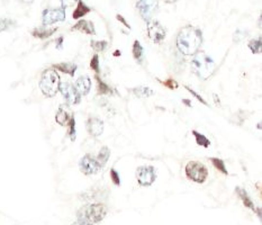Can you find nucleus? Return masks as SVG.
Wrapping results in <instances>:
<instances>
[{"label": "nucleus", "instance_id": "7ed1b4c3", "mask_svg": "<svg viewBox=\"0 0 262 225\" xmlns=\"http://www.w3.org/2000/svg\"><path fill=\"white\" fill-rule=\"evenodd\" d=\"M61 79L57 70L53 68L44 70L40 80V89L47 98H52L58 94L60 88Z\"/></svg>", "mask_w": 262, "mask_h": 225}, {"label": "nucleus", "instance_id": "f8f14e48", "mask_svg": "<svg viewBox=\"0 0 262 225\" xmlns=\"http://www.w3.org/2000/svg\"><path fill=\"white\" fill-rule=\"evenodd\" d=\"M86 127L92 138H98L104 132V122L98 117H89L86 122Z\"/></svg>", "mask_w": 262, "mask_h": 225}, {"label": "nucleus", "instance_id": "f03ea898", "mask_svg": "<svg viewBox=\"0 0 262 225\" xmlns=\"http://www.w3.org/2000/svg\"><path fill=\"white\" fill-rule=\"evenodd\" d=\"M216 65L215 62L209 55L205 52H198L193 55V60H191V70L201 80H207L214 75Z\"/></svg>", "mask_w": 262, "mask_h": 225}, {"label": "nucleus", "instance_id": "a19ab883", "mask_svg": "<svg viewBox=\"0 0 262 225\" xmlns=\"http://www.w3.org/2000/svg\"><path fill=\"white\" fill-rule=\"evenodd\" d=\"M121 53L120 52V51H116V52L115 53H114V55H115V57H118V55H121Z\"/></svg>", "mask_w": 262, "mask_h": 225}, {"label": "nucleus", "instance_id": "c9c22d12", "mask_svg": "<svg viewBox=\"0 0 262 225\" xmlns=\"http://www.w3.org/2000/svg\"><path fill=\"white\" fill-rule=\"evenodd\" d=\"M71 225H92V224H91V223L86 222V221H81V220H79V221H77V222L72 223Z\"/></svg>", "mask_w": 262, "mask_h": 225}, {"label": "nucleus", "instance_id": "9d476101", "mask_svg": "<svg viewBox=\"0 0 262 225\" xmlns=\"http://www.w3.org/2000/svg\"><path fill=\"white\" fill-rule=\"evenodd\" d=\"M65 20V8H47L42 14V21L44 26H49Z\"/></svg>", "mask_w": 262, "mask_h": 225}, {"label": "nucleus", "instance_id": "7c9ffc66", "mask_svg": "<svg viewBox=\"0 0 262 225\" xmlns=\"http://www.w3.org/2000/svg\"><path fill=\"white\" fill-rule=\"evenodd\" d=\"M90 69L92 70V71H95L96 73L101 72V64H99V57L98 54H95L94 57L91 58V61H90Z\"/></svg>", "mask_w": 262, "mask_h": 225}, {"label": "nucleus", "instance_id": "79ce46f5", "mask_svg": "<svg viewBox=\"0 0 262 225\" xmlns=\"http://www.w3.org/2000/svg\"><path fill=\"white\" fill-rule=\"evenodd\" d=\"M259 26H260V27H261V17H260V18H259Z\"/></svg>", "mask_w": 262, "mask_h": 225}, {"label": "nucleus", "instance_id": "4468645a", "mask_svg": "<svg viewBox=\"0 0 262 225\" xmlns=\"http://www.w3.org/2000/svg\"><path fill=\"white\" fill-rule=\"evenodd\" d=\"M73 115H71V113H70L69 108L64 105H61L59 107L57 115H55V121H57V123L59 125H61V126H68L70 120H71V117Z\"/></svg>", "mask_w": 262, "mask_h": 225}, {"label": "nucleus", "instance_id": "a211bd4d", "mask_svg": "<svg viewBox=\"0 0 262 225\" xmlns=\"http://www.w3.org/2000/svg\"><path fill=\"white\" fill-rule=\"evenodd\" d=\"M235 191H236V194H238V196L241 198L243 205H244L246 208H250V209H252V211L256 212V207H254V204H253L252 199L250 198L249 194L246 193V190L244 189V188L236 187Z\"/></svg>", "mask_w": 262, "mask_h": 225}, {"label": "nucleus", "instance_id": "412c9836", "mask_svg": "<svg viewBox=\"0 0 262 225\" xmlns=\"http://www.w3.org/2000/svg\"><path fill=\"white\" fill-rule=\"evenodd\" d=\"M95 79H96V82H97V91L99 95H108V96H112L113 94H115L116 91L113 89L112 87L108 86L105 81H102V79H101V77H99L98 75L95 76Z\"/></svg>", "mask_w": 262, "mask_h": 225}, {"label": "nucleus", "instance_id": "0eeeda50", "mask_svg": "<svg viewBox=\"0 0 262 225\" xmlns=\"http://www.w3.org/2000/svg\"><path fill=\"white\" fill-rule=\"evenodd\" d=\"M136 180L142 187H149L157 180V171L153 165H142L136 169Z\"/></svg>", "mask_w": 262, "mask_h": 225}, {"label": "nucleus", "instance_id": "2eb2a0df", "mask_svg": "<svg viewBox=\"0 0 262 225\" xmlns=\"http://www.w3.org/2000/svg\"><path fill=\"white\" fill-rule=\"evenodd\" d=\"M71 31H78L88 35H96L95 25L90 20H79L76 25H73Z\"/></svg>", "mask_w": 262, "mask_h": 225}, {"label": "nucleus", "instance_id": "2f4dec72", "mask_svg": "<svg viewBox=\"0 0 262 225\" xmlns=\"http://www.w3.org/2000/svg\"><path fill=\"white\" fill-rule=\"evenodd\" d=\"M184 89H186V90H188V91H189V93H190L191 95H193V96H194V97H195V98H196V99H197V101H198L199 102H202V105H205V106H208V104H207V102H206V101H205V99H204V98H202L201 95H199V94H197V93H196V91H195V90H193V89H191V88H189V87H188V86H184Z\"/></svg>", "mask_w": 262, "mask_h": 225}, {"label": "nucleus", "instance_id": "6e6552de", "mask_svg": "<svg viewBox=\"0 0 262 225\" xmlns=\"http://www.w3.org/2000/svg\"><path fill=\"white\" fill-rule=\"evenodd\" d=\"M146 31L149 39L156 44H160L163 42L165 36H167V29L162 26V24L158 20L147 21Z\"/></svg>", "mask_w": 262, "mask_h": 225}, {"label": "nucleus", "instance_id": "aec40b11", "mask_svg": "<svg viewBox=\"0 0 262 225\" xmlns=\"http://www.w3.org/2000/svg\"><path fill=\"white\" fill-rule=\"evenodd\" d=\"M90 12H91L90 7H88L82 0H78L75 12L72 14V18L73 20H80L81 17L86 16V15L89 14Z\"/></svg>", "mask_w": 262, "mask_h": 225}, {"label": "nucleus", "instance_id": "4c0bfd02", "mask_svg": "<svg viewBox=\"0 0 262 225\" xmlns=\"http://www.w3.org/2000/svg\"><path fill=\"white\" fill-rule=\"evenodd\" d=\"M20 1L23 3H26V5H29V3H32L34 0H20Z\"/></svg>", "mask_w": 262, "mask_h": 225}, {"label": "nucleus", "instance_id": "39448f33", "mask_svg": "<svg viewBox=\"0 0 262 225\" xmlns=\"http://www.w3.org/2000/svg\"><path fill=\"white\" fill-rule=\"evenodd\" d=\"M184 173L188 179L196 184H204L208 177L207 168L205 167V164L198 161L188 162L184 167Z\"/></svg>", "mask_w": 262, "mask_h": 225}, {"label": "nucleus", "instance_id": "f704fd0d", "mask_svg": "<svg viewBox=\"0 0 262 225\" xmlns=\"http://www.w3.org/2000/svg\"><path fill=\"white\" fill-rule=\"evenodd\" d=\"M60 1L62 3V7H63V8H66V7L75 5L76 2H78V0H60Z\"/></svg>", "mask_w": 262, "mask_h": 225}, {"label": "nucleus", "instance_id": "c756f323", "mask_svg": "<svg viewBox=\"0 0 262 225\" xmlns=\"http://www.w3.org/2000/svg\"><path fill=\"white\" fill-rule=\"evenodd\" d=\"M158 81L161 84H163L164 87H167V88H169V89H171V90L178 89V88H179L178 82H177V81L175 79H172V78H169V79L164 80V81H162V80H158Z\"/></svg>", "mask_w": 262, "mask_h": 225}, {"label": "nucleus", "instance_id": "9b49d317", "mask_svg": "<svg viewBox=\"0 0 262 225\" xmlns=\"http://www.w3.org/2000/svg\"><path fill=\"white\" fill-rule=\"evenodd\" d=\"M59 91L63 96V98L65 99V102H68L69 105H78L81 102V96L79 95L78 91L73 86L72 83L70 82H62L60 83V88H59Z\"/></svg>", "mask_w": 262, "mask_h": 225}, {"label": "nucleus", "instance_id": "393cba45", "mask_svg": "<svg viewBox=\"0 0 262 225\" xmlns=\"http://www.w3.org/2000/svg\"><path fill=\"white\" fill-rule=\"evenodd\" d=\"M109 157H110V150L108 146H102L101 151H99L98 156L96 159L98 160L99 164H101V167H104V165L107 164V161L109 160Z\"/></svg>", "mask_w": 262, "mask_h": 225}, {"label": "nucleus", "instance_id": "58836bf2", "mask_svg": "<svg viewBox=\"0 0 262 225\" xmlns=\"http://www.w3.org/2000/svg\"><path fill=\"white\" fill-rule=\"evenodd\" d=\"M182 102H184V104H186L188 107H191V102L188 101V99H183Z\"/></svg>", "mask_w": 262, "mask_h": 225}, {"label": "nucleus", "instance_id": "5701e85b", "mask_svg": "<svg viewBox=\"0 0 262 225\" xmlns=\"http://www.w3.org/2000/svg\"><path fill=\"white\" fill-rule=\"evenodd\" d=\"M191 133H193V135L195 138V141H196V143L199 146L205 147V149H207V147L210 146V141L207 138H206L204 134H202V133L197 132L196 130H193V131H191Z\"/></svg>", "mask_w": 262, "mask_h": 225}, {"label": "nucleus", "instance_id": "b1692460", "mask_svg": "<svg viewBox=\"0 0 262 225\" xmlns=\"http://www.w3.org/2000/svg\"><path fill=\"white\" fill-rule=\"evenodd\" d=\"M209 161L212 162L213 167L215 168L216 170H219L220 172H222L223 175H225V176L228 175V171L226 169V165H225L224 160L220 159V158H209Z\"/></svg>", "mask_w": 262, "mask_h": 225}, {"label": "nucleus", "instance_id": "f3484780", "mask_svg": "<svg viewBox=\"0 0 262 225\" xmlns=\"http://www.w3.org/2000/svg\"><path fill=\"white\" fill-rule=\"evenodd\" d=\"M58 31V28H46L45 26L43 27H39V28H34L32 31V35L34 36L36 39L40 40H46L52 36L55 32Z\"/></svg>", "mask_w": 262, "mask_h": 225}, {"label": "nucleus", "instance_id": "ea45409f", "mask_svg": "<svg viewBox=\"0 0 262 225\" xmlns=\"http://www.w3.org/2000/svg\"><path fill=\"white\" fill-rule=\"evenodd\" d=\"M164 2H167V3H175L177 2V0H163Z\"/></svg>", "mask_w": 262, "mask_h": 225}, {"label": "nucleus", "instance_id": "cd10ccee", "mask_svg": "<svg viewBox=\"0 0 262 225\" xmlns=\"http://www.w3.org/2000/svg\"><path fill=\"white\" fill-rule=\"evenodd\" d=\"M69 131H68V135L70 136V139H71V141H75L76 136H77V132H76V120L75 116L71 117V120H70L69 124H68Z\"/></svg>", "mask_w": 262, "mask_h": 225}, {"label": "nucleus", "instance_id": "dca6fc26", "mask_svg": "<svg viewBox=\"0 0 262 225\" xmlns=\"http://www.w3.org/2000/svg\"><path fill=\"white\" fill-rule=\"evenodd\" d=\"M52 68L54 70H58V71H61L65 73V75H69L71 77H75L77 69H78V66L75 63H69V62H62V63H57L53 64Z\"/></svg>", "mask_w": 262, "mask_h": 225}, {"label": "nucleus", "instance_id": "6ab92c4d", "mask_svg": "<svg viewBox=\"0 0 262 225\" xmlns=\"http://www.w3.org/2000/svg\"><path fill=\"white\" fill-rule=\"evenodd\" d=\"M132 53L133 58L135 59V61L138 62L139 64H142L143 61H144V49H143L142 44L140 43L138 40H135L134 43H133Z\"/></svg>", "mask_w": 262, "mask_h": 225}, {"label": "nucleus", "instance_id": "ddd939ff", "mask_svg": "<svg viewBox=\"0 0 262 225\" xmlns=\"http://www.w3.org/2000/svg\"><path fill=\"white\" fill-rule=\"evenodd\" d=\"M73 86H75V88L80 96H86L89 94V91L91 89V80L89 77H87V76L79 77Z\"/></svg>", "mask_w": 262, "mask_h": 225}, {"label": "nucleus", "instance_id": "4be33fe9", "mask_svg": "<svg viewBox=\"0 0 262 225\" xmlns=\"http://www.w3.org/2000/svg\"><path fill=\"white\" fill-rule=\"evenodd\" d=\"M131 91H132V94L138 98H147L154 95V91L151 89V88L145 87V86H139V87L132 88Z\"/></svg>", "mask_w": 262, "mask_h": 225}, {"label": "nucleus", "instance_id": "e433bc0d", "mask_svg": "<svg viewBox=\"0 0 262 225\" xmlns=\"http://www.w3.org/2000/svg\"><path fill=\"white\" fill-rule=\"evenodd\" d=\"M62 43H63V36H61V38H59L57 40V47H58V49H61Z\"/></svg>", "mask_w": 262, "mask_h": 225}, {"label": "nucleus", "instance_id": "72a5a7b5", "mask_svg": "<svg viewBox=\"0 0 262 225\" xmlns=\"http://www.w3.org/2000/svg\"><path fill=\"white\" fill-rule=\"evenodd\" d=\"M116 20H117L118 21H121V24H123L125 27H126V28H128V29H131V26H130V24H128V23H127V21H126V20H125V18H124L123 16H121V15H120V14H118V15H116Z\"/></svg>", "mask_w": 262, "mask_h": 225}, {"label": "nucleus", "instance_id": "20e7f679", "mask_svg": "<svg viewBox=\"0 0 262 225\" xmlns=\"http://www.w3.org/2000/svg\"><path fill=\"white\" fill-rule=\"evenodd\" d=\"M106 205L102 203H92V204L86 205L79 209L77 216L81 221H86L88 223H99L105 219L107 215Z\"/></svg>", "mask_w": 262, "mask_h": 225}, {"label": "nucleus", "instance_id": "f257e3e1", "mask_svg": "<svg viewBox=\"0 0 262 225\" xmlns=\"http://www.w3.org/2000/svg\"><path fill=\"white\" fill-rule=\"evenodd\" d=\"M202 41H204V38H202V32L201 29L193 25H187L180 29L177 35L176 45L182 55L193 57L201 49Z\"/></svg>", "mask_w": 262, "mask_h": 225}, {"label": "nucleus", "instance_id": "a878e982", "mask_svg": "<svg viewBox=\"0 0 262 225\" xmlns=\"http://www.w3.org/2000/svg\"><path fill=\"white\" fill-rule=\"evenodd\" d=\"M249 49L253 54H260L262 52V39H253L248 43Z\"/></svg>", "mask_w": 262, "mask_h": 225}, {"label": "nucleus", "instance_id": "bb28decb", "mask_svg": "<svg viewBox=\"0 0 262 225\" xmlns=\"http://www.w3.org/2000/svg\"><path fill=\"white\" fill-rule=\"evenodd\" d=\"M90 46L97 52H101V51H105L108 46V43L106 41H90Z\"/></svg>", "mask_w": 262, "mask_h": 225}, {"label": "nucleus", "instance_id": "423d86ee", "mask_svg": "<svg viewBox=\"0 0 262 225\" xmlns=\"http://www.w3.org/2000/svg\"><path fill=\"white\" fill-rule=\"evenodd\" d=\"M136 8H138L140 16L144 21L152 20V18L159 9L158 0H138L136 1Z\"/></svg>", "mask_w": 262, "mask_h": 225}, {"label": "nucleus", "instance_id": "1a4fd4ad", "mask_svg": "<svg viewBox=\"0 0 262 225\" xmlns=\"http://www.w3.org/2000/svg\"><path fill=\"white\" fill-rule=\"evenodd\" d=\"M79 168L80 171L82 172L83 175L91 176L97 173L102 167L94 156H91V154H86V156L81 158V160L79 162Z\"/></svg>", "mask_w": 262, "mask_h": 225}, {"label": "nucleus", "instance_id": "c85d7f7f", "mask_svg": "<svg viewBox=\"0 0 262 225\" xmlns=\"http://www.w3.org/2000/svg\"><path fill=\"white\" fill-rule=\"evenodd\" d=\"M15 25V21L8 18H0V33L5 32Z\"/></svg>", "mask_w": 262, "mask_h": 225}, {"label": "nucleus", "instance_id": "473e14b6", "mask_svg": "<svg viewBox=\"0 0 262 225\" xmlns=\"http://www.w3.org/2000/svg\"><path fill=\"white\" fill-rule=\"evenodd\" d=\"M110 179H112V182L114 183V185L121 186V177H120V173H118L115 170V169H112V170H110Z\"/></svg>", "mask_w": 262, "mask_h": 225}]
</instances>
